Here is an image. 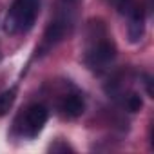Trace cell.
<instances>
[{
	"mask_svg": "<svg viewBox=\"0 0 154 154\" xmlns=\"http://www.w3.org/2000/svg\"><path fill=\"white\" fill-rule=\"evenodd\" d=\"M89 45L85 51V65L94 72H103L116 58V44L105 33L102 22H91Z\"/></svg>",
	"mask_w": 154,
	"mask_h": 154,
	"instance_id": "6da1fadb",
	"label": "cell"
},
{
	"mask_svg": "<svg viewBox=\"0 0 154 154\" xmlns=\"http://www.w3.org/2000/svg\"><path fill=\"white\" fill-rule=\"evenodd\" d=\"M122 105H123L129 112H138V111L143 107V102H141V96H140L138 93H127V94H123Z\"/></svg>",
	"mask_w": 154,
	"mask_h": 154,
	"instance_id": "52a82bcc",
	"label": "cell"
},
{
	"mask_svg": "<svg viewBox=\"0 0 154 154\" xmlns=\"http://www.w3.org/2000/svg\"><path fill=\"white\" fill-rule=\"evenodd\" d=\"M49 150H51V152H72V147L67 145V143L62 141V140H56L53 145H49Z\"/></svg>",
	"mask_w": 154,
	"mask_h": 154,
	"instance_id": "ba28073f",
	"label": "cell"
},
{
	"mask_svg": "<svg viewBox=\"0 0 154 154\" xmlns=\"http://www.w3.org/2000/svg\"><path fill=\"white\" fill-rule=\"evenodd\" d=\"M0 58H2V56H0Z\"/></svg>",
	"mask_w": 154,
	"mask_h": 154,
	"instance_id": "9c48e42d",
	"label": "cell"
},
{
	"mask_svg": "<svg viewBox=\"0 0 154 154\" xmlns=\"http://www.w3.org/2000/svg\"><path fill=\"white\" fill-rule=\"evenodd\" d=\"M38 13H40V0H15L6 15L4 31L8 35L29 33L36 22Z\"/></svg>",
	"mask_w": 154,
	"mask_h": 154,
	"instance_id": "7a4b0ae2",
	"label": "cell"
},
{
	"mask_svg": "<svg viewBox=\"0 0 154 154\" xmlns=\"http://www.w3.org/2000/svg\"><path fill=\"white\" fill-rule=\"evenodd\" d=\"M127 18H129V24H127L129 40L132 44H138L143 38V33H145V13H143V8L138 6L132 13L127 15Z\"/></svg>",
	"mask_w": 154,
	"mask_h": 154,
	"instance_id": "277c9868",
	"label": "cell"
},
{
	"mask_svg": "<svg viewBox=\"0 0 154 154\" xmlns=\"http://www.w3.org/2000/svg\"><path fill=\"white\" fill-rule=\"evenodd\" d=\"M15 98H17V89L15 87L6 89L4 93H0V116H4V114L9 112V109L15 103Z\"/></svg>",
	"mask_w": 154,
	"mask_h": 154,
	"instance_id": "8992f818",
	"label": "cell"
},
{
	"mask_svg": "<svg viewBox=\"0 0 154 154\" xmlns=\"http://www.w3.org/2000/svg\"><path fill=\"white\" fill-rule=\"evenodd\" d=\"M60 111L67 118H78L85 111V102L80 94H67L60 105Z\"/></svg>",
	"mask_w": 154,
	"mask_h": 154,
	"instance_id": "5b68a950",
	"label": "cell"
},
{
	"mask_svg": "<svg viewBox=\"0 0 154 154\" xmlns=\"http://www.w3.org/2000/svg\"><path fill=\"white\" fill-rule=\"evenodd\" d=\"M47 118H49V111H47L45 105H42V103L29 105L18 116V120H20V132L24 136H27V138H36L42 132Z\"/></svg>",
	"mask_w": 154,
	"mask_h": 154,
	"instance_id": "3957f363",
	"label": "cell"
}]
</instances>
